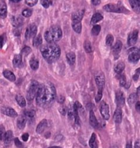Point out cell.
<instances>
[{"mask_svg":"<svg viewBox=\"0 0 140 148\" xmlns=\"http://www.w3.org/2000/svg\"><path fill=\"white\" fill-rule=\"evenodd\" d=\"M56 97V91L53 84L47 82L39 84L36 95L37 104L41 107H48L54 101Z\"/></svg>","mask_w":140,"mask_h":148,"instance_id":"cell-1","label":"cell"},{"mask_svg":"<svg viewBox=\"0 0 140 148\" xmlns=\"http://www.w3.org/2000/svg\"><path fill=\"white\" fill-rule=\"evenodd\" d=\"M41 55L47 62H54L60 56V48L56 44H44L40 48Z\"/></svg>","mask_w":140,"mask_h":148,"instance_id":"cell-2","label":"cell"},{"mask_svg":"<svg viewBox=\"0 0 140 148\" xmlns=\"http://www.w3.org/2000/svg\"><path fill=\"white\" fill-rule=\"evenodd\" d=\"M62 35L61 28L58 26H54L46 32L44 37L48 44H55L61 39Z\"/></svg>","mask_w":140,"mask_h":148,"instance_id":"cell-3","label":"cell"},{"mask_svg":"<svg viewBox=\"0 0 140 148\" xmlns=\"http://www.w3.org/2000/svg\"><path fill=\"white\" fill-rule=\"evenodd\" d=\"M39 87V84L37 81H32L30 82L29 87H28V89L27 90V99L29 101H31L33 100L36 97V95H37V91H38Z\"/></svg>","mask_w":140,"mask_h":148,"instance_id":"cell-4","label":"cell"},{"mask_svg":"<svg viewBox=\"0 0 140 148\" xmlns=\"http://www.w3.org/2000/svg\"><path fill=\"white\" fill-rule=\"evenodd\" d=\"M104 10H106L107 12H117V13H123V12H128V10H126L124 7L120 6L118 4H109L105 5L103 7Z\"/></svg>","mask_w":140,"mask_h":148,"instance_id":"cell-5","label":"cell"},{"mask_svg":"<svg viewBox=\"0 0 140 148\" xmlns=\"http://www.w3.org/2000/svg\"><path fill=\"white\" fill-rule=\"evenodd\" d=\"M128 61L131 63H136L140 59V51L137 48H133L128 50Z\"/></svg>","mask_w":140,"mask_h":148,"instance_id":"cell-6","label":"cell"},{"mask_svg":"<svg viewBox=\"0 0 140 148\" xmlns=\"http://www.w3.org/2000/svg\"><path fill=\"white\" fill-rule=\"evenodd\" d=\"M95 80L98 90H102L105 85V77L102 72H98L95 75Z\"/></svg>","mask_w":140,"mask_h":148,"instance_id":"cell-7","label":"cell"},{"mask_svg":"<svg viewBox=\"0 0 140 148\" xmlns=\"http://www.w3.org/2000/svg\"><path fill=\"white\" fill-rule=\"evenodd\" d=\"M100 111L102 116L103 117L105 120H109V118H110L109 105L106 103L105 101H102L100 106Z\"/></svg>","mask_w":140,"mask_h":148,"instance_id":"cell-8","label":"cell"},{"mask_svg":"<svg viewBox=\"0 0 140 148\" xmlns=\"http://www.w3.org/2000/svg\"><path fill=\"white\" fill-rule=\"evenodd\" d=\"M84 14H85V10H79L73 12L72 16H71V19H72L73 21L72 23H81Z\"/></svg>","mask_w":140,"mask_h":148,"instance_id":"cell-9","label":"cell"},{"mask_svg":"<svg viewBox=\"0 0 140 148\" xmlns=\"http://www.w3.org/2000/svg\"><path fill=\"white\" fill-rule=\"evenodd\" d=\"M73 110H74V121L75 123L78 124V125H80V118H79L78 115V111L79 110L82 109V105L78 101H76L73 105Z\"/></svg>","mask_w":140,"mask_h":148,"instance_id":"cell-10","label":"cell"},{"mask_svg":"<svg viewBox=\"0 0 140 148\" xmlns=\"http://www.w3.org/2000/svg\"><path fill=\"white\" fill-rule=\"evenodd\" d=\"M116 99L117 105L120 108L125 104V97L124 95L121 90H118L116 93Z\"/></svg>","mask_w":140,"mask_h":148,"instance_id":"cell-11","label":"cell"},{"mask_svg":"<svg viewBox=\"0 0 140 148\" xmlns=\"http://www.w3.org/2000/svg\"><path fill=\"white\" fill-rule=\"evenodd\" d=\"M137 39H138V30H135L134 31H133L131 33L128 35V41H127V43H128V46H134V45L137 43Z\"/></svg>","mask_w":140,"mask_h":148,"instance_id":"cell-12","label":"cell"},{"mask_svg":"<svg viewBox=\"0 0 140 148\" xmlns=\"http://www.w3.org/2000/svg\"><path fill=\"white\" fill-rule=\"evenodd\" d=\"M37 26L35 24H32L30 27H28V28H27L26 31V36H25V37H26L27 39H28L31 37H35V35H37Z\"/></svg>","mask_w":140,"mask_h":148,"instance_id":"cell-13","label":"cell"},{"mask_svg":"<svg viewBox=\"0 0 140 148\" xmlns=\"http://www.w3.org/2000/svg\"><path fill=\"white\" fill-rule=\"evenodd\" d=\"M26 117L27 121H28L30 123H32L35 121V111L33 110H26L24 111V114Z\"/></svg>","mask_w":140,"mask_h":148,"instance_id":"cell-14","label":"cell"},{"mask_svg":"<svg viewBox=\"0 0 140 148\" xmlns=\"http://www.w3.org/2000/svg\"><path fill=\"white\" fill-rule=\"evenodd\" d=\"M1 112L3 114L6 115V116H10V117H16L17 116V113L15 110L12 109L11 108L9 107H3L1 108Z\"/></svg>","mask_w":140,"mask_h":148,"instance_id":"cell-15","label":"cell"},{"mask_svg":"<svg viewBox=\"0 0 140 148\" xmlns=\"http://www.w3.org/2000/svg\"><path fill=\"white\" fill-rule=\"evenodd\" d=\"M113 119L115 122L118 124L122 122V109L118 107L116 109L113 115Z\"/></svg>","mask_w":140,"mask_h":148,"instance_id":"cell-16","label":"cell"},{"mask_svg":"<svg viewBox=\"0 0 140 148\" xmlns=\"http://www.w3.org/2000/svg\"><path fill=\"white\" fill-rule=\"evenodd\" d=\"M89 123H90V125L94 128L98 127V121L93 110H90V112H89Z\"/></svg>","mask_w":140,"mask_h":148,"instance_id":"cell-17","label":"cell"},{"mask_svg":"<svg viewBox=\"0 0 140 148\" xmlns=\"http://www.w3.org/2000/svg\"><path fill=\"white\" fill-rule=\"evenodd\" d=\"M7 16V6L5 1H0V17L4 19Z\"/></svg>","mask_w":140,"mask_h":148,"instance_id":"cell-18","label":"cell"},{"mask_svg":"<svg viewBox=\"0 0 140 148\" xmlns=\"http://www.w3.org/2000/svg\"><path fill=\"white\" fill-rule=\"evenodd\" d=\"M47 126H48V121H47L46 119H43V120L41 121L39 123V125H37L36 132L38 134L43 133V132L45 130V129L47 127Z\"/></svg>","mask_w":140,"mask_h":148,"instance_id":"cell-19","label":"cell"},{"mask_svg":"<svg viewBox=\"0 0 140 148\" xmlns=\"http://www.w3.org/2000/svg\"><path fill=\"white\" fill-rule=\"evenodd\" d=\"M133 10L137 13H140V1L138 0H130L129 1Z\"/></svg>","mask_w":140,"mask_h":148,"instance_id":"cell-20","label":"cell"},{"mask_svg":"<svg viewBox=\"0 0 140 148\" xmlns=\"http://www.w3.org/2000/svg\"><path fill=\"white\" fill-rule=\"evenodd\" d=\"M3 75L4 76L5 78H6L8 80L10 81V82H15L16 80V77L14 75V73L8 70H6L3 71Z\"/></svg>","mask_w":140,"mask_h":148,"instance_id":"cell-21","label":"cell"},{"mask_svg":"<svg viewBox=\"0 0 140 148\" xmlns=\"http://www.w3.org/2000/svg\"><path fill=\"white\" fill-rule=\"evenodd\" d=\"M26 121L27 120L24 115H22V116L19 117L17 119V127L20 130H23V128L25 127V126H26Z\"/></svg>","mask_w":140,"mask_h":148,"instance_id":"cell-22","label":"cell"},{"mask_svg":"<svg viewBox=\"0 0 140 148\" xmlns=\"http://www.w3.org/2000/svg\"><path fill=\"white\" fill-rule=\"evenodd\" d=\"M12 138H13V134H12V132L11 130L7 131L6 132V134H5L4 138H3L5 144H6V145L10 144L12 140Z\"/></svg>","mask_w":140,"mask_h":148,"instance_id":"cell-23","label":"cell"},{"mask_svg":"<svg viewBox=\"0 0 140 148\" xmlns=\"http://www.w3.org/2000/svg\"><path fill=\"white\" fill-rule=\"evenodd\" d=\"M89 146H90L91 148H98L97 137L95 133H93L92 135H91L90 140H89Z\"/></svg>","mask_w":140,"mask_h":148,"instance_id":"cell-24","label":"cell"},{"mask_svg":"<svg viewBox=\"0 0 140 148\" xmlns=\"http://www.w3.org/2000/svg\"><path fill=\"white\" fill-rule=\"evenodd\" d=\"M102 19H103V16H102L101 14L99 13V12L95 13L94 15H93L92 18H91V24H96V23L101 21Z\"/></svg>","mask_w":140,"mask_h":148,"instance_id":"cell-25","label":"cell"},{"mask_svg":"<svg viewBox=\"0 0 140 148\" xmlns=\"http://www.w3.org/2000/svg\"><path fill=\"white\" fill-rule=\"evenodd\" d=\"M67 62L69 63L70 65H73L74 64L75 61H76V55H75L74 52H70L69 53L67 54Z\"/></svg>","mask_w":140,"mask_h":148,"instance_id":"cell-26","label":"cell"},{"mask_svg":"<svg viewBox=\"0 0 140 148\" xmlns=\"http://www.w3.org/2000/svg\"><path fill=\"white\" fill-rule=\"evenodd\" d=\"M15 99L16 101H17L18 105H19V106H21V107L24 108L25 106H26V99H24V97L23 96H21V95H17V96L15 97Z\"/></svg>","mask_w":140,"mask_h":148,"instance_id":"cell-27","label":"cell"},{"mask_svg":"<svg viewBox=\"0 0 140 148\" xmlns=\"http://www.w3.org/2000/svg\"><path fill=\"white\" fill-rule=\"evenodd\" d=\"M12 63H13V66L15 67H19L22 64V57H21V55H17L15 56L14 57L13 61H12Z\"/></svg>","mask_w":140,"mask_h":148,"instance_id":"cell-28","label":"cell"},{"mask_svg":"<svg viewBox=\"0 0 140 148\" xmlns=\"http://www.w3.org/2000/svg\"><path fill=\"white\" fill-rule=\"evenodd\" d=\"M125 68V64L123 62H119L115 66L114 70L117 74H121Z\"/></svg>","mask_w":140,"mask_h":148,"instance_id":"cell-29","label":"cell"},{"mask_svg":"<svg viewBox=\"0 0 140 148\" xmlns=\"http://www.w3.org/2000/svg\"><path fill=\"white\" fill-rule=\"evenodd\" d=\"M122 48V43L121 42V41H117L116 44L114 45L113 48V52H114L115 54H118L119 52L121 51Z\"/></svg>","mask_w":140,"mask_h":148,"instance_id":"cell-30","label":"cell"},{"mask_svg":"<svg viewBox=\"0 0 140 148\" xmlns=\"http://www.w3.org/2000/svg\"><path fill=\"white\" fill-rule=\"evenodd\" d=\"M138 100V95L136 93H132L131 95H129L128 98V102L130 105H133L137 102Z\"/></svg>","mask_w":140,"mask_h":148,"instance_id":"cell-31","label":"cell"},{"mask_svg":"<svg viewBox=\"0 0 140 148\" xmlns=\"http://www.w3.org/2000/svg\"><path fill=\"white\" fill-rule=\"evenodd\" d=\"M43 43V39L41 35H36L33 39V46L38 47L41 46Z\"/></svg>","mask_w":140,"mask_h":148,"instance_id":"cell-32","label":"cell"},{"mask_svg":"<svg viewBox=\"0 0 140 148\" xmlns=\"http://www.w3.org/2000/svg\"><path fill=\"white\" fill-rule=\"evenodd\" d=\"M30 68H32V70H36L39 68V63L38 60L35 58H32V59H30Z\"/></svg>","mask_w":140,"mask_h":148,"instance_id":"cell-33","label":"cell"},{"mask_svg":"<svg viewBox=\"0 0 140 148\" xmlns=\"http://www.w3.org/2000/svg\"><path fill=\"white\" fill-rule=\"evenodd\" d=\"M23 19L20 17H15L12 20V25L15 27H19L22 25Z\"/></svg>","mask_w":140,"mask_h":148,"instance_id":"cell-34","label":"cell"},{"mask_svg":"<svg viewBox=\"0 0 140 148\" xmlns=\"http://www.w3.org/2000/svg\"><path fill=\"white\" fill-rule=\"evenodd\" d=\"M100 30H101V27H100V25H95L92 28V30H91V34L94 36L98 35L100 32Z\"/></svg>","mask_w":140,"mask_h":148,"instance_id":"cell-35","label":"cell"},{"mask_svg":"<svg viewBox=\"0 0 140 148\" xmlns=\"http://www.w3.org/2000/svg\"><path fill=\"white\" fill-rule=\"evenodd\" d=\"M84 48H85V51L88 53H90V52H92V46L88 40H86L84 43Z\"/></svg>","mask_w":140,"mask_h":148,"instance_id":"cell-36","label":"cell"},{"mask_svg":"<svg viewBox=\"0 0 140 148\" xmlns=\"http://www.w3.org/2000/svg\"><path fill=\"white\" fill-rule=\"evenodd\" d=\"M72 28L73 30L77 33H80L82 30V24L81 23H72Z\"/></svg>","mask_w":140,"mask_h":148,"instance_id":"cell-37","label":"cell"},{"mask_svg":"<svg viewBox=\"0 0 140 148\" xmlns=\"http://www.w3.org/2000/svg\"><path fill=\"white\" fill-rule=\"evenodd\" d=\"M67 114H68V117L70 119H74V110H73V106L70 105L67 109Z\"/></svg>","mask_w":140,"mask_h":148,"instance_id":"cell-38","label":"cell"},{"mask_svg":"<svg viewBox=\"0 0 140 148\" xmlns=\"http://www.w3.org/2000/svg\"><path fill=\"white\" fill-rule=\"evenodd\" d=\"M114 38L113 37V35H108L106 37V44L108 46H112L113 43Z\"/></svg>","mask_w":140,"mask_h":148,"instance_id":"cell-39","label":"cell"},{"mask_svg":"<svg viewBox=\"0 0 140 148\" xmlns=\"http://www.w3.org/2000/svg\"><path fill=\"white\" fill-rule=\"evenodd\" d=\"M32 10L30 8L25 9V10H23L22 12V15L24 17H30V16L32 15Z\"/></svg>","mask_w":140,"mask_h":148,"instance_id":"cell-40","label":"cell"},{"mask_svg":"<svg viewBox=\"0 0 140 148\" xmlns=\"http://www.w3.org/2000/svg\"><path fill=\"white\" fill-rule=\"evenodd\" d=\"M5 134H6V131H5V127L3 125H0V140H3L4 138Z\"/></svg>","mask_w":140,"mask_h":148,"instance_id":"cell-41","label":"cell"},{"mask_svg":"<svg viewBox=\"0 0 140 148\" xmlns=\"http://www.w3.org/2000/svg\"><path fill=\"white\" fill-rule=\"evenodd\" d=\"M120 86L122 87H126V79L125 75H122L120 78Z\"/></svg>","mask_w":140,"mask_h":148,"instance_id":"cell-42","label":"cell"},{"mask_svg":"<svg viewBox=\"0 0 140 148\" xmlns=\"http://www.w3.org/2000/svg\"><path fill=\"white\" fill-rule=\"evenodd\" d=\"M30 52H31V48L28 46H25L22 49V50H21V54L26 56L28 55V54H30Z\"/></svg>","mask_w":140,"mask_h":148,"instance_id":"cell-43","label":"cell"},{"mask_svg":"<svg viewBox=\"0 0 140 148\" xmlns=\"http://www.w3.org/2000/svg\"><path fill=\"white\" fill-rule=\"evenodd\" d=\"M52 3V1H47V0H43V1H41V5L44 7L45 8H48L50 7V5Z\"/></svg>","mask_w":140,"mask_h":148,"instance_id":"cell-44","label":"cell"},{"mask_svg":"<svg viewBox=\"0 0 140 148\" xmlns=\"http://www.w3.org/2000/svg\"><path fill=\"white\" fill-rule=\"evenodd\" d=\"M25 2H26V4L28 5L30 7H32L37 4L38 1H37V0H26V1H25Z\"/></svg>","mask_w":140,"mask_h":148,"instance_id":"cell-45","label":"cell"},{"mask_svg":"<svg viewBox=\"0 0 140 148\" xmlns=\"http://www.w3.org/2000/svg\"><path fill=\"white\" fill-rule=\"evenodd\" d=\"M102 97V90H98V93H97L96 95V101L98 103L99 102L100 100H101Z\"/></svg>","mask_w":140,"mask_h":148,"instance_id":"cell-46","label":"cell"},{"mask_svg":"<svg viewBox=\"0 0 140 148\" xmlns=\"http://www.w3.org/2000/svg\"><path fill=\"white\" fill-rule=\"evenodd\" d=\"M133 78L134 81H135V82H137L138 79H140V68L135 70V73Z\"/></svg>","mask_w":140,"mask_h":148,"instance_id":"cell-47","label":"cell"},{"mask_svg":"<svg viewBox=\"0 0 140 148\" xmlns=\"http://www.w3.org/2000/svg\"><path fill=\"white\" fill-rule=\"evenodd\" d=\"M5 41H6V35H3L0 36V48H1L4 44Z\"/></svg>","mask_w":140,"mask_h":148,"instance_id":"cell-48","label":"cell"},{"mask_svg":"<svg viewBox=\"0 0 140 148\" xmlns=\"http://www.w3.org/2000/svg\"><path fill=\"white\" fill-rule=\"evenodd\" d=\"M14 141H15V145L17 146V147L20 148V147H22V145H22V143H21L20 140H19V139L18 138H15V140H14Z\"/></svg>","mask_w":140,"mask_h":148,"instance_id":"cell-49","label":"cell"},{"mask_svg":"<svg viewBox=\"0 0 140 148\" xmlns=\"http://www.w3.org/2000/svg\"><path fill=\"white\" fill-rule=\"evenodd\" d=\"M59 112H60L63 115H65L66 112H67V109H66V108L65 107V106H61V107L59 108Z\"/></svg>","mask_w":140,"mask_h":148,"instance_id":"cell-50","label":"cell"},{"mask_svg":"<svg viewBox=\"0 0 140 148\" xmlns=\"http://www.w3.org/2000/svg\"><path fill=\"white\" fill-rule=\"evenodd\" d=\"M57 101H58L59 103L63 104L65 102V97L63 96H62V95H60V96L58 97V99H57Z\"/></svg>","mask_w":140,"mask_h":148,"instance_id":"cell-51","label":"cell"},{"mask_svg":"<svg viewBox=\"0 0 140 148\" xmlns=\"http://www.w3.org/2000/svg\"><path fill=\"white\" fill-rule=\"evenodd\" d=\"M29 138V134L28 133H25L22 135V140L23 141H27Z\"/></svg>","mask_w":140,"mask_h":148,"instance_id":"cell-52","label":"cell"},{"mask_svg":"<svg viewBox=\"0 0 140 148\" xmlns=\"http://www.w3.org/2000/svg\"><path fill=\"white\" fill-rule=\"evenodd\" d=\"M135 109L138 112L140 113V101H137L135 104Z\"/></svg>","mask_w":140,"mask_h":148,"instance_id":"cell-53","label":"cell"},{"mask_svg":"<svg viewBox=\"0 0 140 148\" xmlns=\"http://www.w3.org/2000/svg\"><path fill=\"white\" fill-rule=\"evenodd\" d=\"M91 2L93 5H95V6H97V5H99L100 2H101V1L100 0H93V1H91Z\"/></svg>","mask_w":140,"mask_h":148,"instance_id":"cell-54","label":"cell"},{"mask_svg":"<svg viewBox=\"0 0 140 148\" xmlns=\"http://www.w3.org/2000/svg\"><path fill=\"white\" fill-rule=\"evenodd\" d=\"M134 148H140V140H136L135 143Z\"/></svg>","mask_w":140,"mask_h":148,"instance_id":"cell-55","label":"cell"},{"mask_svg":"<svg viewBox=\"0 0 140 148\" xmlns=\"http://www.w3.org/2000/svg\"><path fill=\"white\" fill-rule=\"evenodd\" d=\"M126 148H133L131 143H127L126 146Z\"/></svg>","mask_w":140,"mask_h":148,"instance_id":"cell-56","label":"cell"},{"mask_svg":"<svg viewBox=\"0 0 140 148\" xmlns=\"http://www.w3.org/2000/svg\"><path fill=\"white\" fill-rule=\"evenodd\" d=\"M137 95H139V96H140V86H139V87L137 88Z\"/></svg>","mask_w":140,"mask_h":148,"instance_id":"cell-57","label":"cell"},{"mask_svg":"<svg viewBox=\"0 0 140 148\" xmlns=\"http://www.w3.org/2000/svg\"><path fill=\"white\" fill-rule=\"evenodd\" d=\"M11 2H13V3H17V2H19L20 1V0H11Z\"/></svg>","mask_w":140,"mask_h":148,"instance_id":"cell-58","label":"cell"},{"mask_svg":"<svg viewBox=\"0 0 140 148\" xmlns=\"http://www.w3.org/2000/svg\"><path fill=\"white\" fill-rule=\"evenodd\" d=\"M49 148H60V147H57V146H53V147H49Z\"/></svg>","mask_w":140,"mask_h":148,"instance_id":"cell-59","label":"cell"},{"mask_svg":"<svg viewBox=\"0 0 140 148\" xmlns=\"http://www.w3.org/2000/svg\"><path fill=\"white\" fill-rule=\"evenodd\" d=\"M110 148H118L117 146H112V147H111Z\"/></svg>","mask_w":140,"mask_h":148,"instance_id":"cell-60","label":"cell"},{"mask_svg":"<svg viewBox=\"0 0 140 148\" xmlns=\"http://www.w3.org/2000/svg\"><path fill=\"white\" fill-rule=\"evenodd\" d=\"M139 51H140V49H139Z\"/></svg>","mask_w":140,"mask_h":148,"instance_id":"cell-61","label":"cell"}]
</instances>
